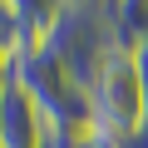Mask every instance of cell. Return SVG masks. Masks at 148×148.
Listing matches in <instances>:
<instances>
[{"label": "cell", "mask_w": 148, "mask_h": 148, "mask_svg": "<svg viewBox=\"0 0 148 148\" xmlns=\"http://www.w3.org/2000/svg\"><path fill=\"white\" fill-rule=\"evenodd\" d=\"M64 148H123V143H119V138H114V133H104V128H99V123H89V128H84V133H74V138H69V143H64Z\"/></svg>", "instance_id": "277c9868"}, {"label": "cell", "mask_w": 148, "mask_h": 148, "mask_svg": "<svg viewBox=\"0 0 148 148\" xmlns=\"http://www.w3.org/2000/svg\"><path fill=\"white\" fill-rule=\"evenodd\" d=\"M133 64H138V84H143V119H148V40L133 45ZM148 128V123H143Z\"/></svg>", "instance_id": "5b68a950"}, {"label": "cell", "mask_w": 148, "mask_h": 148, "mask_svg": "<svg viewBox=\"0 0 148 148\" xmlns=\"http://www.w3.org/2000/svg\"><path fill=\"white\" fill-rule=\"evenodd\" d=\"M25 54V30H20V15H15V0H0V59H20Z\"/></svg>", "instance_id": "3957f363"}, {"label": "cell", "mask_w": 148, "mask_h": 148, "mask_svg": "<svg viewBox=\"0 0 148 148\" xmlns=\"http://www.w3.org/2000/svg\"><path fill=\"white\" fill-rule=\"evenodd\" d=\"M89 114L104 133H114L119 143H128L133 133H143V84H138V64H133V49L114 45L94 79H89Z\"/></svg>", "instance_id": "6da1fadb"}, {"label": "cell", "mask_w": 148, "mask_h": 148, "mask_svg": "<svg viewBox=\"0 0 148 148\" xmlns=\"http://www.w3.org/2000/svg\"><path fill=\"white\" fill-rule=\"evenodd\" d=\"M45 143H49V123L40 104L10 84L0 94V148H45Z\"/></svg>", "instance_id": "7a4b0ae2"}]
</instances>
